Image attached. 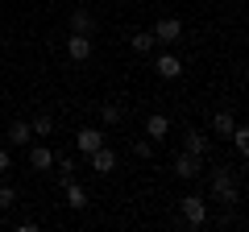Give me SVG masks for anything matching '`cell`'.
Segmentation results:
<instances>
[{
    "instance_id": "2",
    "label": "cell",
    "mask_w": 249,
    "mask_h": 232,
    "mask_svg": "<svg viewBox=\"0 0 249 232\" xmlns=\"http://www.w3.org/2000/svg\"><path fill=\"white\" fill-rule=\"evenodd\" d=\"M178 215H183L187 228H204V224H208V199L183 195V199H178Z\"/></svg>"
},
{
    "instance_id": "10",
    "label": "cell",
    "mask_w": 249,
    "mask_h": 232,
    "mask_svg": "<svg viewBox=\"0 0 249 232\" xmlns=\"http://www.w3.org/2000/svg\"><path fill=\"white\" fill-rule=\"evenodd\" d=\"M71 33H96V17H91V9H71Z\"/></svg>"
},
{
    "instance_id": "11",
    "label": "cell",
    "mask_w": 249,
    "mask_h": 232,
    "mask_svg": "<svg viewBox=\"0 0 249 232\" xmlns=\"http://www.w3.org/2000/svg\"><path fill=\"white\" fill-rule=\"evenodd\" d=\"M170 133V120L162 112H154V116H145V137H150V141H162V137Z\"/></svg>"
},
{
    "instance_id": "20",
    "label": "cell",
    "mask_w": 249,
    "mask_h": 232,
    "mask_svg": "<svg viewBox=\"0 0 249 232\" xmlns=\"http://www.w3.org/2000/svg\"><path fill=\"white\" fill-rule=\"evenodd\" d=\"M75 170H79V162H75V158H62L58 162V187H67V182L75 179Z\"/></svg>"
},
{
    "instance_id": "19",
    "label": "cell",
    "mask_w": 249,
    "mask_h": 232,
    "mask_svg": "<svg viewBox=\"0 0 249 232\" xmlns=\"http://www.w3.org/2000/svg\"><path fill=\"white\" fill-rule=\"evenodd\" d=\"M229 137H232V145H237V153H241V158H249V129H245V125H237Z\"/></svg>"
},
{
    "instance_id": "15",
    "label": "cell",
    "mask_w": 249,
    "mask_h": 232,
    "mask_svg": "<svg viewBox=\"0 0 249 232\" xmlns=\"http://www.w3.org/2000/svg\"><path fill=\"white\" fill-rule=\"evenodd\" d=\"M158 75L162 79H178V75H183V63H178L175 54H162L158 58Z\"/></svg>"
},
{
    "instance_id": "14",
    "label": "cell",
    "mask_w": 249,
    "mask_h": 232,
    "mask_svg": "<svg viewBox=\"0 0 249 232\" xmlns=\"http://www.w3.org/2000/svg\"><path fill=\"white\" fill-rule=\"evenodd\" d=\"M212 129H216V137H229L232 129H237V116H232L229 108H220V112L212 116Z\"/></svg>"
},
{
    "instance_id": "17",
    "label": "cell",
    "mask_w": 249,
    "mask_h": 232,
    "mask_svg": "<svg viewBox=\"0 0 249 232\" xmlns=\"http://www.w3.org/2000/svg\"><path fill=\"white\" fill-rule=\"evenodd\" d=\"M29 129H34V137H50L54 133V116L50 112H37L34 120H29Z\"/></svg>"
},
{
    "instance_id": "9",
    "label": "cell",
    "mask_w": 249,
    "mask_h": 232,
    "mask_svg": "<svg viewBox=\"0 0 249 232\" xmlns=\"http://www.w3.org/2000/svg\"><path fill=\"white\" fill-rule=\"evenodd\" d=\"M4 141H9V145H29V141H34V129H29V120H13L9 133H4Z\"/></svg>"
},
{
    "instance_id": "16",
    "label": "cell",
    "mask_w": 249,
    "mask_h": 232,
    "mask_svg": "<svg viewBox=\"0 0 249 232\" xmlns=\"http://www.w3.org/2000/svg\"><path fill=\"white\" fill-rule=\"evenodd\" d=\"M100 120H104V125H121V120H124V108L116 104V99H108V104H100Z\"/></svg>"
},
{
    "instance_id": "8",
    "label": "cell",
    "mask_w": 249,
    "mask_h": 232,
    "mask_svg": "<svg viewBox=\"0 0 249 232\" xmlns=\"http://www.w3.org/2000/svg\"><path fill=\"white\" fill-rule=\"evenodd\" d=\"M183 149H187V153H196V158H204V162H208V153H212V141H208L204 133H196V129H187V141H183Z\"/></svg>"
},
{
    "instance_id": "5",
    "label": "cell",
    "mask_w": 249,
    "mask_h": 232,
    "mask_svg": "<svg viewBox=\"0 0 249 232\" xmlns=\"http://www.w3.org/2000/svg\"><path fill=\"white\" fill-rule=\"evenodd\" d=\"M67 54H71L75 63H88L91 58V33H71L67 37Z\"/></svg>"
},
{
    "instance_id": "13",
    "label": "cell",
    "mask_w": 249,
    "mask_h": 232,
    "mask_svg": "<svg viewBox=\"0 0 249 232\" xmlns=\"http://www.w3.org/2000/svg\"><path fill=\"white\" fill-rule=\"evenodd\" d=\"M62 195H67V207H75V212H79V207H88V191L79 187V182H67V187H62Z\"/></svg>"
},
{
    "instance_id": "6",
    "label": "cell",
    "mask_w": 249,
    "mask_h": 232,
    "mask_svg": "<svg viewBox=\"0 0 249 232\" xmlns=\"http://www.w3.org/2000/svg\"><path fill=\"white\" fill-rule=\"evenodd\" d=\"M88 158H91V170H96V174H112V170H116V162H121V158H116L112 149H108V145H100V149H91Z\"/></svg>"
},
{
    "instance_id": "18",
    "label": "cell",
    "mask_w": 249,
    "mask_h": 232,
    "mask_svg": "<svg viewBox=\"0 0 249 232\" xmlns=\"http://www.w3.org/2000/svg\"><path fill=\"white\" fill-rule=\"evenodd\" d=\"M129 42H133V50H137V54H150V50H154V33H150V29H137Z\"/></svg>"
},
{
    "instance_id": "23",
    "label": "cell",
    "mask_w": 249,
    "mask_h": 232,
    "mask_svg": "<svg viewBox=\"0 0 249 232\" xmlns=\"http://www.w3.org/2000/svg\"><path fill=\"white\" fill-rule=\"evenodd\" d=\"M13 166V158H9V149H4V145H0V174H4V170Z\"/></svg>"
},
{
    "instance_id": "1",
    "label": "cell",
    "mask_w": 249,
    "mask_h": 232,
    "mask_svg": "<svg viewBox=\"0 0 249 232\" xmlns=\"http://www.w3.org/2000/svg\"><path fill=\"white\" fill-rule=\"evenodd\" d=\"M208 195H212V203H237L241 191H237V174L232 170H212L208 174Z\"/></svg>"
},
{
    "instance_id": "3",
    "label": "cell",
    "mask_w": 249,
    "mask_h": 232,
    "mask_svg": "<svg viewBox=\"0 0 249 232\" xmlns=\"http://www.w3.org/2000/svg\"><path fill=\"white\" fill-rule=\"evenodd\" d=\"M154 33V42H162V46H175V42H183V21L178 17H162L158 25L150 29Z\"/></svg>"
},
{
    "instance_id": "22",
    "label": "cell",
    "mask_w": 249,
    "mask_h": 232,
    "mask_svg": "<svg viewBox=\"0 0 249 232\" xmlns=\"http://www.w3.org/2000/svg\"><path fill=\"white\" fill-rule=\"evenodd\" d=\"M133 153H137V158H150V153H154V141H150V137H145V141H137Z\"/></svg>"
},
{
    "instance_id": "12",
    "label": "cell",
    "mask_w": 249,
    "mask_h": 232,
    "mask_svg": "<svg viewBox=\"0 0 249 232\" xmlns=\"http://www.w3.org/2000/svg\"><path fill=\"white\" fill-rule=\"evenodd\" d=\"M29 166L34 170H50L54 166V149L50 145H29Z\"/></svg>"
},
{
    "instance_id": "21",
    "label": "cell",
    "mask_w": 249,
    "mask_h": 232,
    "mask_svg": "<svg viewBox=\"0 0 249 232\" xmlns=\"http://www.w3.org/2000/svg\"><path fill=\"white\" fill-rule=\"evenodd\" d=\"M13 203H17V187H9V182H4V187H0V212H9Z\"/></svg>"
},
{
    "instance_id": "4",
    "label": "cell",
    "mask_w": 249,
    "mask_h": 232,
    "mask_svg": "<svg viewBox=\"0 0 249 232\" xmlns=\"http://www.w3.org/2000/svg\"><path fill=\"white\" fill-rule=\"evenodd\" d=\"M199 170H204V158H196V153H178L175 158V179H183V182H191V179H199Z\"/></svg>"
},
{
    "instance_id": "7",
    "label": "cell",
    "mask_w": 249,
    "mask_h": 232,
    "mask_svg": "<svg viewBox=\"0 0 249 232\" xmlns=\"http://www.w3.org/2000/svg\"><path fill=\"white\" fill-rule=\"evenodd\" d=\"M100 145H104V133H100V129H79V133H75V149H79L83 158H88L91 149H100Z\"/></svg>"
}]
</instances>
